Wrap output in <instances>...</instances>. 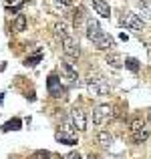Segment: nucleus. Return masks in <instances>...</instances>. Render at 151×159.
I'll return each instance as SVG.
<instances>
[{
  "label": "nucleus",
  "instance_id": "obj_1",
  "mask_svg": "<svg viewBox=\"0 0 151 159\" xmlns=\"http://www.w3.org/2000/svg\"><path fill=\"white\" fill-rule=\"evenodd\" d=\"M87 89L93 97H105L109 93V83L105 81L103 77L95 75V77H89L87 79Z\"/></svg>",
  "mask_w": 151,
  "mask_h": 159
},
{
  "label": "nucleus",
  "instance_id": "obj_2",
  "mask_svg": "<svg viewBox=\"0 0 151 159\" xmlns=\"http://www.w3.org/2000/svg\"><path fill=\"white\" fill-rule=\"evenodd\" d=\"M111 117H113L111 105H99V107L93 111V123H95V125H105L109 119H111Z\"/></svg>",
  "mask_w": 151,
  "mask_h": 159
},
{
  "label": "nucleus",
  "instance_id": "obj_3",
  "mask_svg": "<svg viewBox=\"0 0 151 159\" xmlns=\"http://www.w3.org/2000/svg\"><path fill=\"white\" fill-rule=\"evenodd\" d=\"M121 24H125L127 28H131V30H143L145 26V20L141 18L139 14H133V12H127V14L121 18Z\"/></svg>",
  "mask_w": 151,
  "mask_h": 159
},
{
  "label": "nucleus",
  "instance_id": "obj_4",
  "mask_svg": "<svg viewBox=\"0 0 151 159\" xmlns=\"http://www.w3.org/2000/svg\"><path fill=\"white\" fill-rule=\"evenodd\" d=\"M103 34H105V30L101 28V24L97 22V20H95V18L87 20V39H89L91 43H97Z\"/></svg>",
  "mask_w": 151,
  "mask_h": 159
},
{
  "label": "nucleus",
  "instance_id": "obj_5",
  "mask_svg": "<svg viewBox=\"0 0 151 159\" xmlns=\"http://www.w3.org/2000/svg\"><path fill=\"white\" fill-rule=\"evenodd\" d=\"M62 52L66 54L69 58H79V54H81V47H79V40L77 39H65L62 40Z\"/></svg>",
  "mask_w": 151,
  "mask_h": 159
},
{
  "label": "nucleus",
  "instance_id": "obj_6",
  "mask_svg": "<svg viewBox=\"0 0 151 159\" xmlns=\"http://www.w3.org/2000/svg\"><path fill=\"white\" fill-rule=\"evenodd\" d=\"M47 89H48V95L50 97H62L65 95V87L61 85V79L57 77V75H50L48 81H47Z\"/></svg>",
  "mask_w": 151,
  "mask_h": 159
},
{
  "label": "nucleus",
  "instance_id": "obj_7",
  "mask_svg": "<svg viewBox=\"0 0 151 159\" xmlns=\"http://www.w3.org/2000/svg\"><path fill=\"white\" fill-rule=\"evenodd\" d=\"M71 123H73V127L77 129V131H85V129H87V117H85V111L75 107L73 111H71Z\"/></svg>",
  "mask_w": 151,
  "mask_h": 159
},
{
  "label": "nucleus",
  "instance_id": "obj_8",
  "mask_svg": "<svg viewBox=\"0 0 151 159\" xmlns=\"http://www.w3.org/2000/svg\"><path fill=\"white\" fill-rule=\"evenodd\" d=\"M91 4H93L95 12H97L99 16H103V18H109V16H111V8H109V4L105 2V0H91Z\"/></svg>",
  "mask_w": 151,
  "mask_h": 159
},
{
  "label": "nucleus",
  "instance_id": "obj_9",
  "mask_svg": "<svg viewBox=\"0 0 151 159\" xmlns=\"http://www.w3.org/2000/svg\"><path fill=\"white\" fill-rule=\"evenodd\" d=\"M54 34L58 36V39H71V26L65 22V20H61V22H57L54 24Z\"/></svg>",
  "mask_w": 151,
  "mask_h": 159
},
{
  "label": "nucleus",
  "instance_id": "obj_10",
  "mask_svg": "<svg viewBox=\"0 0 151 159\" xmlns=\"http://www.w3.org/2000/svg\"><path fill=\"white\" fill-rule=\"evenodd\" d=\"M93 44L99 48V51H109V48H113V47H115V40H113V36H109L107 32H105V34L101 36L97 43H93Z\"/></svg>",
  "mask_w": 151,
  "mask_h": 159
},
{
  "label": "nucleus",
  "instance_id": "obj_11",
  "mask_svg": "<svg viewBox=\"0 0 151 159\" xmlns=\"http://www.w3.org/2000/svg\"><path fill=\"white\" fill-rule=\"evenodd\" d=\"M57 141H58V143H62V145H77L75 135H71V133H66V131L57 133Z\"/></svg>",
  "mask_w": 151,
  "mask_h": 159
},
{
  "label": "nucleus",
  "instance_id": "obj_12",
  "mask_svg": "<svg viewBox=\"0 0 151 159\" xmlns=\"http://www.w3.org/2000/svg\"><path fill=\"white\" fill-rule=\"evenodd\" d=\"M24 28H26V16L24 14H16L14 22H12V30L14 32H22Z\"/></svg>",
  "mask_w": 151,
  "mask_h": 159
},
{
  "label": "nucleus",
  "instance_id": "obj_13",
  "mask_svg": "<svg viewBox=\"0 0 151 159\" xmlns=\"http://www.w3.org/2000/svg\"><path fill=\"white\" fill-rule=\"evenodd\" d=\"M20 125H22V119L14 117V119H10V121H6V123H4L2 131H4V133H8V131H18V129H20Z\"/></svg>",
  "mask_w": 151,
  "mask_h": 159
},
{
  "label": "nucleus",
  "instance_id": "obj_14",
  "mask_svg": "<svg viewBox=\"0 0 151 159\" xmlns=\"http://www.w3.org/2000/svg\"><path fill=\"white\" fill-rule=\"evenodd\" d=\"M129 129H131L133 135L139 133V131H143V129H145V119H143V117H135V119L131 121V125H129Z\"/></svg>",
  "mask_w": 151,
  "mask_h": 159
},
{
  "label": "nucleus",
  "instance_id": "obj_15",
  "mask_svg": "<svg viewBox=\"0 0 151 159\" xmlns=\"http://www.w3.org/2000/svg\"><path fill=\"white\" fill-rule=\"evenodd\" d=\"M97 141L103 147H111V143H113V135L109 131H99V135H97Z\"/></svg>",
  "mask_w": 151,
  "mask_h": 159
},
{
  "label": "nucleus",
  "instance_id": "obj_16",
  "mask_svg": "<svg viewBox=\"0 0 151 159\" xmlns=\"http://www.w3.org/2000/svg\"><path fill=\"white\" fill-rule=\"evenodd\" d=\"M107 62L113 66V69H121V66L125 65V61L119 57V54H115V52H111V54H107Z\"/></svg>",
  "mask_w": 151,
  "mask_h": 159
},
{
  "label": "nucleus",
  "instance_id": "obj_17",
  "mask_svg": "<svg viewBox=\"0 0 151 159\" xmlns=\"http://www.w3.org/2000/svg\"><path fill=\"white\" fill-rule=\"evenodd\" d=\"M62 70H65V75H66V79H69L71 83H77V79H79V75H77V70L73 69V66L69 65V62H62Z\"/></svg>",
  "mask_w": 151,
  "mask_h": 159
},
{
  "label": "nucleus",
  "instance_id": "obj_18",
  "mask_svg": "<svg viewBox=\"0 0 151 159\" xmlns=\"http://www.w3.org/2000/svg\"><path fill=\"white\" fill-rule=\"evenodd\" d=\"M149 135H151V129L145 127L143 131H139V133H135V135H133V143H143V141L149 139Z\"/></svg>",
  "mask_w": 151,
  "mask_h": 159
},
{
  "label": "nucleus",
  "instance_id": "obj_19",
  "mask_svg": "<svg viewBox=\"0 0 151 159\" xmlns=\"http://www.w3.org/2000/svg\"><path fill=\"white\" fill-rule=\"evenodd\" d=\"M125 66H127L129 70H133V73H137V70H139V61H137V58H125Z\"/></svg>",
  "mask_w": 151,
  "mask_h": 159
},
{
  "label": "nucleus",
  "instance_id": "obj_20",
  "mask_svg": "<svg viewBox=\"0 0 151 159\" xmlns=\"http://www.w3.org/2000/svg\"><path fill=\"white\" fill-rule=\"evenodd\" d=\"M40 58H43V57H40V52H36L34 57H28L26 61H24V65H26V66H34V65H39Z\"/></svg>",
  "mask_w": 151,
  "mask_h": 159
},
{
  "label": "nucleus",
  "instance_id": "obj_21",
  "mask_svg": "<svg viewBox=\"0 0 151 159\" xmlns=\"http://www.w3.org/2000/svg\"><path fill=\"white\" fill-rule=\"evenodd\" d=\"M53 4H57L61 8H73V0H53Z\"/></svg>",
  "mask_w": 151,
  "mask_h": 159
},
{
  "label": "nucleus",
  "instance_id": "obj_22",
  "mask_svg": "<svg viewBox=\"0 0 151 159\" xmlns=\"http://www.w3.org/2000/svg\"><path fill=\"white\" fill-rule=\"evenodd\" d=\"M30 159H50V153L48 151H34Z\"/></svg>",
  "mask_w": 151,
  "mask_h": 159
},
{
  "label": "nucleus",
  "instance_id": "obj_23",
  "mask_svg": "<svg viewBox=\"0 0 151 159\" xmlns=\"http://www.w3.org/2000/svg\"><path fill=\"white\" fill-rule=\"evenodd\" d=\"M62 159H83V157H81V153H79V151H73V153H66Z\"/></svg>",
  "mask_w": 151,
  "mask_h": 159
},
{
  "label": "nucleus",
  "instance_id": "obj_24",
  "mask_svg": "<svg viewBox=\"0 0 151 159\" xmlns=\"http://www.w3.org/2000/svg\"><path fill=\"white\" fill-rule=\"evenodd\" d=\"M81 20H83V10H81V8H77V10H75V22H81Z\"/></svg>",
  "mask_w": 151,
  "mask_h": 159
},
{
  "label": "nucleus",
  "instance_id": "obj_25",
  "mask_svg": "<svg viewBox=\"0 0 151 159\" xmlns=\"http://www.w3.org/2000/svg\"><path fill=\"white\" fill-rule=\"evenodd\" d=\"M149 123H151V111H149Z\"/></svg>",
  "mask_w": 151,
  "mask_h": 159
},
{
  "label": "nucleus",
  "instance_id": "obj_26",
  "mask_svg": "<svg viewBox=\"0 0 151 159\" xmlns=\"http://www.w3.org/2000/svg\"><path fill=\"white\" fill-rule=\"evenodd\" d=\"M6 2H16V0H6Z\"/></svg>",
  "mask_w": 151,
  "mask_h": 159
}]
</instances>
